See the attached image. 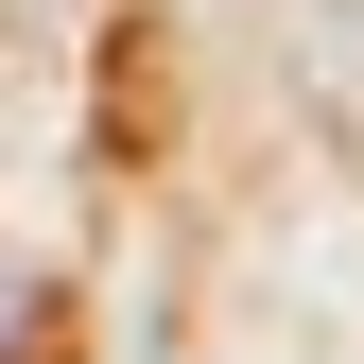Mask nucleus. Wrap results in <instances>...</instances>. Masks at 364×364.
Segmentation results:
<instances>
[{"label": "nucleus", "mask_w": 364, "mask_h": 364, "mask_svg": "<svg viewBox=\"0 0 364 364\" xmlns=\"http://www.w3.org/2000/svg\"><path fill=\"white\" fill-rule=\"evenodd\" d=\"M35 330H53V278H35V260H0V364H35Z\"/></svg>", "instance_id": "nucleus-1"}]
</instances>
